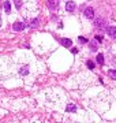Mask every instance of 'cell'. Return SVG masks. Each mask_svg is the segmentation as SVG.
<instances>
[{
    "mask_svg": "<svg viewBox=\"0 0 116 123\" xmlns=\"http://www.w3.org/2000/svg\"><path fill=\"white\" fill-rule=\"evenodd\" d=\"M12 29H14L15 32H22V30L26 29V25H25L23 22H15L14 25H12Z\"/></svg>",
    "mask_w": 116,
    "mask_h": 123,
    "instance_id": "obj_1",
    "label": "cell"
},
{
    "mask_svg": "<svg viewBox=\"0 0 116 123\" xmlns=\"http://www.w3.org/2000/svg\"><path fill=\"white\" fill-rule=\"evenodd\" d=\"M85 17L88 18V19H93L94 18V11L92 7H88L86 10H85Z\"/></svg>",
    "mask_w": 116,
    "mask_h": 123,
    "instance_id": "obj_2",
    "label": "cell"
},
{
    "mask_svg": "<svg viewBox=\"0 0 116 123\" xmlns=\"http://www.w3.org/2000/svg\"><path fill=\"white\" fill-rule=\"evenodd\" d=\"M107 32H108V34H109L112 38H116V28L115 26H108Z\"/></svg>",
    "mask_w": 116,
    "mask_h": 123,
    "instance_id": "obj_3",
    "label": "cell"
},
{
    "mask_svg": "<svg viewBox=\"0 0 116 123\" xmlns=\"http://www.w3.org/2000/svg\"><path fill=\"white\" fill-rule=\"evenodd\" d=\"M66 10L72 12L74 10H75V3H74V1H67L66 3Z\"/></svg>",
    "mask_w": 116,
    "mask_h": 123,
    "instance_id": "obj_4",
    "label": "cell"
},
{
    "mask_svg": "<svg viewBox=\"0 0 116 123\" xmlns=\"http://www.w3.org/2000/svg\"><path fill=\"white\" fill-rule=\"evenodd\" d=\"M57 0H48V7H49L51 10H56L57 8Z\"/></svg>",
    "mask_w": 116,
    "mask_h": 123,
    "instance_id": "obj_5",
    "label": "cell"
},
{
    "mask_svg": "<svg viewBox=\"0 0 116 123\" xmlns=\"http://www.w3.org/2000/svg\"><path fill=\"white\" fill-rule=\"evenodd\" d=\"M66 111L67 112H77V105H75V104H72V103H70V104H67Z\"/></svg>",
    "mask_w": 116,
    "mask_h": 123,
    "instance_id": "obj_6",
    "label": "cell"
},
{
    "mask_svg": "<svg viewBox=\"0 0 116 123\" xmlns=\"http://www.w3.org/2000/svg\"><path fill=\"white\" fill-rule=\"evenodd\" d=\"M61 45H63V47H71L72 41L70 38H61Z\"/></svg>",
    "mask_w": 116,
    "mask_h": 123,
    "instance_id": "obj_7",
    "label": "cell"
},
{
    "mask_svg": "<svg viewBox=\"0 0 116 123\" xmlns=\"http://www.w3.org/2000/svg\"><path fill=\"white\" fill-rule=\"evenodd\" d=\"M3 7H4V11H6L7 14H10V12H11V3H10V1H6Z\"/></svg>",
    "mask_w": 116,
    "mask_h": 123,
    "instance_id": "obj_8",
    "label": "cell"
},
{
    "mask_svg": "<svg viewBox=\"0 0 116 123\" xmlns=\"http://www.w3.org/2000/svg\"><path fill=\"white\" fill-rule=\"evenodd\" d=\"M96 60H97L98 64H104V55H102V53H98L97 57H96Z\"/></svg>",
    "mask_w": 116,
    "mask_h": 123,
    "instance_id": "obj_9",
    "label": "cell"
},
{
    "mask_svg": "<svg viewBox=\"0 0 116 123\" xmlns=\"http://www.w3.org/2000/svg\"><path fill=\"white\" fill-rule=\"evenodd\" d=\"M38 23H40L38 19H33V21L30 22V25H29V26H30L32 29H36V28H38Z\"/></svg>",
    "mask_w": 116,
    "mask_h": 123,
    "instance_id": "obj_10",
    "label": "cell"
},
{
    "mask_svg": "<svg viewBox=\"0 0 116 123\" xmlns=\"http://www.w3.org/2000/svg\"><path fill=\"white\" fill-rule=\"evenodd\" d=\"M104 19H97V21H96V26H97V28H104Z\"/></svg>",
    "mask_w": 116,
    "mask_h": 123,
    "instance_id": "obj_11",
    "label": "cell"
},
{
    "mask_svg": "<svg viewBox=\"0 0 116 123\" xmlns=\"http://www.w3.org/2000/svg\"><path fill=\"white\" fill-rule=\"evenodd\" d=\"M108 75H109L111 79H116V70H109V71H108Z\"/></svg>",
    "mask_w": 116,
    "mask_h": 123,
    "instance_id": "obj_12",
    "label": "cell"
},
{
    "mask_svg": "<svg viewBox=\"0 0 116 123\" xmlns=\"http://www.w3.org/2000/svg\"><path fill=\"white\" fill-rule=\"evenodd\" d=\"M19 73L22 74V75H28V74H29V70H28V67H26V66H25V67H22V68H21V71H19Z\"/></svg>",
    "mask_w": 116,
    "mask_h": 123,
    "instance_id": "obj_13",
    "label": "cell"
},
{
    "mask_svg": "<svg viewBox=\"0 0 116 123\" xmlns=\"http://www.w3.org/2000/svg\"><path fill=\"white\" fill-rule=\"evenodd\" d=\"M14 3H15V7H17L18 10L22 7V0H14Z\"/></svg>",
    "mask_w": 116,
    "mask_h": 123,
    "instance_id": "obj_14",
    "label": "cell"
},
{
    "mask_svg": "<svg viewBox=\"0 0 116 123\" xmlns=\"http://www.w3.org/2000/svg\"><path fill=\"white\" fill-rule=\"evenodd\" d=\"M88 67L90 68V70H93V68H94V63H93V62H90V60H88Z\"/></svg>",
    "mask_w": 116,
    "mask_h": 123,
    "instance_id": "obj_15",
    "label": "cell"
},
{
    "mask_svg": "<svg viewBox=\"0 0 116 123\" xmlns=\"http://www.w3.org/2000/svg\"><path fill=\"white\" fill-rule=\"evenodd\" d=\"M79 41H81V43H86V40L83 38V37H79Z\"/></svg>",
    "mask_w": 116,
    "mask_h": 123,
    "instance_id": "obj_16",
    "label": "cell"
},
{
    "mask_svg": "<svg viewBox=\"0 0 116 123\" xmlns=\"http://www.w3.org/2000/svg\"><path fill=\"white\" fill-rule=\"evenodd\" d=\"M71 52H72V53H77V52H78V49H77V48H72V49H71Z\"/></svg>",
    "mask_w": 116,
    "mask_h": 123,
    "instance_id": "obj_17",
    "label": "cell"
},
{
    "mask_svg": "<svg viewBox=\"0 0 116 123\" xmlns=\"http://www.w3.org/2000/svg\"><path fill=\"white\" fill-rule=\"evenodd\" d=\"M0 26H1V18H0Z\"/></svg>",
    "mask_w": 116,
    "mask_h": 123,
    "instance_id": "obj_18",
    "label": "cell"
}]
</instances>
